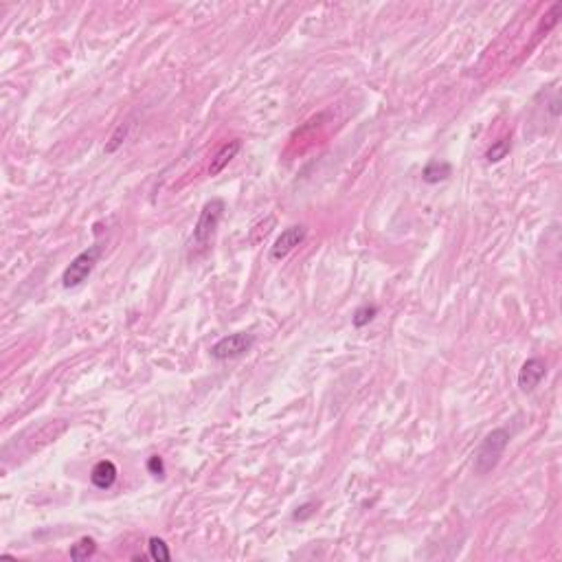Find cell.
<instances>
[{
    "label": "cell",
    "mask_w": 562,
    "mask_h": 562,
    "mask_svg": "<svg viewBox=\"0 0 562 562\" xmlns=\"http://www.w3.org/2000/svg\"><path fill=\"white\" fill-rule=\"evenodd\" d=\"M147 547H150V558L156 560V562H169L171 560V554H169V547L163 538H158V536H152L150 543H147Z\"/></svg>",
    "instance_id": "obj_12"
},
{
    "label": "cell",
    "mask_w": 562,
    "mask_h": 562,
    "mask_svg": "<svg viewBox=\"0 0 562 562\" xmlns=\"http://www.w3.org/2000/svg\"><path fill=\"white\" fill-rule=\"evenodd\" d=\"M253 345H255V334L235 332V334H229V337H222L216 345H211L209 354L216 360H231V358H239L246 352H250Z\"/></svg>",
    "instance_id": "obj_4"
},
{
    "label": "cell",
    "mask_w": 562,
    "mask_h": 562,
    "mask_svg": "<svg viewBox=\"0 0 562 562\" xmlns=\"http://www.w3.org/2000/svg\"><path fill=\"white\" fill-rule=\"evenodd\" d=\"M305 235H307V226L305 224H292V226H288V229L281 231V235L275 239V244L271 248V257L275 262L286 259L290 253L303 242Z\"/></svg>",
    "instance_id": "obj_5"
},
{
    "label": "cell",
    "mask_w": 562,
    "mask_h": 562,
    "mask_svg": "<svg viewBox=\"0 0 562 562\" xmlns=\"http://www.w3.org/2000/svg\"><path fill=\"white\" fill-rule=\"evenodd\" d=\"M507 444H510V433H507L505 428H494V431H490L484 437V441H481V446L475 454V466H472L475 475L484 477V475L492 472L494 468L499 466Z\"/></svg>",
    "instance_id": "obj_1"
},
{
    "label": "cell",
    "mask_w": 562,
    "mask_h": 562,
    "mask_svg": "<svg viewBox=\"0 0 562 562\" xmlns=\"http://www.w3.org/2000/svg\"><path fill=\"white\" fill-rule=\"evenodd\" d=\"M147 470H150L152 477L163 479L165 477V461H163V457H158V454H152V457L147 459Z\"/></svg>",
    "instance_id": "obj_14"
},
{
    "label": "cell",
    "mask_w": 562,
    "mask_h": 562,
    "mask_svg": "<svg viewBox=\"0 0 562 562\" xmlns=\"http://www.w3.org/2000/svg\"><path fill=\"white\" fill-rule=\"evenodd\" d=\"M117 466L114 461L110 459H101L97 461L95 466H92V470H90V481H92V486L99 488V490H108L114 486V481H117Z\"/></svg>",
    "instance_id": "obj_7"
},
{
    "label": "cell",
    "mask_w": 562,
    "mask_h": 562,
    "mask_svg": "<svg viewBox=\"0 0 562 562\" xmlns=\"http://www.w3.org/2000/svg\"><path fill=\"white\" fill-rule=\"evenodd\" d=\"M224 209H226L224 200H220V198L209 200V203L203 207V211H200V218H198V222L194 226V244L196 246H205L211 239V235L216 233L218 224H220V220L224 216Z\"/></svg>",
    "instance_id": "obj_3"
},
{
    "label": "cell",
    "mask_w": 562,
    "mask_h": 562,
    "mask_svg": "<svg viewBox=\"0 0 562 562\" xmlns=\"http://www.w3.org/2000/svg\"><path fill=\"white\" fill-rule=\"evenodd\" d=\"M450 163H446V160H439V158H433V160H428L426 167L422 169V180L428 182V185H437L441 180H446L450 176Z\"/></svg>",
    "instance_id": "obj_9"
},
{
    "label": "cell",
    "mask_w": 562,
    "mask_h": 562,
    "mask_svg": "<svg viewBox=\"0 0 562 562\" xmlns=\"http://www.w3.org/2000/svg\"><path fill=\"white\" fill-rule=\"evenodd\" d=\"M378 314V305H363V307H358V310L354 312V316H352V323H354V327H365V325H369L371 321H373V316Z\"/></svg>",
    "instance_id": "obj_13"
},
{
    "label": "cell",
    "mask_w": 562,
    "mask_h": 562,
    "mask_svg": "<svg viewBox=\"0 0 562 562\" xmlns=\"http://www.w3.org/2000/svg\"><path fill=\"white\" fill-rule=\"evenodd\" d=\"M239 150H242V141H239V139L224 143L220 150H218V154L211 158V165H209V173H211V176H218V173L237 156Z\"/></svg>",
    "instance_id": "obj_8"
},
{
    "label": "cell",
    "mask_w": 562,
    "mask_h": 562,
    "mask_svg": "<svg viewBox=\"0 0 562 562\" xmlns=\"http://www.w3.org/2000/svg\"><path fill=\"white\" fill-rule=\"evenodd\" d=\"M99 255H101V246H90V248L79 253V255L75 259H71V264L64 269V273H62V286L64 288H77V286H82L84 281L90 277V273L95 271Z\"/></svg>",
    "instance_id": "obj_2"
},
{
    "label": "cell",
    "mask_w": 562,
    "mask_h": 562,
    "mask_svg": "<svg viewBox=\"0 0 562 562\" xmlns=\"http://www.w3.org/2000/svg\"><path fill=\"white\" fill-rule=\"evenodd\" d=\"M95 552H97V543H95V538L84 536V538H79V540L71 547V558H73V560H88Z\"/></svg>",
    "instance_id": "obj_11"
},
{
    "label": "cell",
    "mask_w": 562,
    "mask_h": 562,
    "mask_svg": "<svg viewBox=\"0 0 562 562\" xmlns=\"http://www.w3.org/2000/svg\"><path fill=\"white\" fill-rule=\"evenodd\" d=\"M545 376H547V363H545V360L536 358V356L527 358L523 363V367H520V371H518V389L529 393L545 380Z\"/></svg>",
    "instance_id": "obj_6"
},
{
    "label": "cell",
    "mask_w": 562,
    "mask_h": 562,
    "mask_svg": "<svg viewBox=\"0 0 562 562\" xmlns=\"http://www.w3.org/2000/svg\"><path fill=\"white\" fill-rule=\"evenodd\" d=\"M316 512V503H303V505H299L297 510H294V514H292V518L294 520H305V518H310L312 514Z\"/></svg>",
    "instance_id": "obj_16"
},
{
    "label": "cell",
    "mask_w": 562,
    "mask_h": 562,
    "mask_svg": "<svg viewBox=\"0 0 562 562\" xmlns=\"http://www.w3.org/2000/svg\"><path fill=\"white\" fill-rule=\"evenodd\" d=\"M512 152V139L510 137H503L499 141H494L490 147H488V152H486V158H488V163H501V160Z\"/></svg>",
    "instance_id": "obj_10"
},
{
    "label": "cell",
    "mask_w": 562,
    "mask_h": 562,
    "mask_svg": "<svg viewBox=\"0 0 562 562\" xmlns=\"http://www.w3.org/2000/svg\"><path fill=\"white\" fill-rule=\"evenodd\" d=\"M126 135H128V124H126V126L121 124V126H119V128L114 130V135L110 137V143H108V145H105V152H108V154H112V152H117V147H119V145H121V143H124V139H126Z\"/></svg>",
    "instance_id": "obj_15"
}]
</instances>
